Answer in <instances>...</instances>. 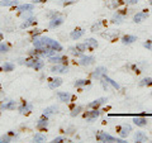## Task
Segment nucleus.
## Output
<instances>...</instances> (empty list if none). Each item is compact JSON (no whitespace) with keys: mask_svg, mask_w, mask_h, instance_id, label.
<instances>
[{"mask_svg":"<svg viewBox=\"0 0 152 143\" xmlns=\"http://www.w3.org/2000/svg\"><path fill=\"white\" fill-rule=\"evenodd\" d=\"M100 24H102V23H100V22H99V23H98V24H95V26L93 27V29H91V31H93V32H96V31H95V29H98V28H99V27H100Z\"/></svg>","mask_w":152,"mask_h":143,"instance_id":"nucleus-42","label":"nucleus"},{"mask_svg":"<svg viewBox=\"0 0 152 143\" xmlns=\"http://www.w3.org/2000/svg\"><path fill=\"white\" fill-rule=\"evenodd\" d=\"M133 123L138 127H145V125H147V119L146 118H134L133 119Z\"/></svg>","mask_w":152,"mask_h":143,"instance_id":"nucleus-22","label":"nucleus"},{"mask_svg":"<svg viewBox=\"0 0 152 143\" xmlns=\"http://www.w3.org/2000/svg\"><path fill=\"white\" fill-rule=\"evenodd\" d=\"M104 75H107V69L103 67V66H99V67H96V70L93 72V77L102 79V77H104Z\"/></svg>","mask_w":152,"mask_h":143,"instance_id":"nucleus-5","label":"nucleus"},{"mask_svg":"<svg viewBox=\"0 0 152 143\" xmlns=\"http://www.w3.org/2000/svg\"><path fill=\"white\" fill-rule=\"evenodd\" d=\"M72 50H76V51H79V52H81V53H83V52L85 51V50H86V45H76V47H72Z\"/></svg>","mask_w":152,"mask_h":143,"instance_id":"nucleus-35","label":"nucleus"},{"mask_svg":"<svg viewBox=\"0 0 152 143\" xmlns=\"http://www.w3.org/2000/svg\"><path fill=\"white\" fill-rule=\"evenodd\" d=\"M90 84V81L89 80H77V81H75V86H85V85H89Z\"/></svg>","mask_w":152,"mask_h":143,"instance_id":"nucleus-31","label":"nucleus"},{"mask_svg":"<svg viewBox=\"0 0 152 143\" xmlns=\"http://www.w3.org/2000/svg\"><path fill=\"white\" fill-rule=\"evenodd\" d=\"M64 23V18H61V17H55V18H52L51 20H50V28H56V27H58L61 26Z\"/></svg>","mask_w":152,"mask_h":143,"instance_id":"nucleus-10","label":"nucleus"},{"mask_svg":"<svg viewBox=\"0 0 152 143\" xmlns=\"http://www.w3.org/2000/svg\"><path fill=\"white\" fill-rule=\"evenodd\" d=\"M64 141H66L65 137H57V138H55V139L52 141V142H53V143H58V142H64Z\"/></svg>","mask_w":152,"mask_h":143,"instance_id":"nucleus-40","label":"nucleus"},{"mask_svg":"<svg viewBox=\"0 0 152 143\" xmlns=\"http://www.w3.org/2000/svg\"><path fill=\"white\" fill-rule=\"evenodd\" d=\"M134 141L136 142H146L147 141V136L145 132H136L134 133Z\"/></svg>","mask_w":152,"mask_h":143,"instance_id":"nucleus-14","label":"nucleus"},{"mask_svg":"<svg viewBox=\"0 0 152 143\" xmlns=\"http://www.w3.org/2000/svg\"><path fill=\"white\" fill-rule=\"evenodd\" d=\"M72 3H75V0H69V1H64L65 5H69V4H72Z\"/></svg>","mask_w":152,"mask_h":143,"instance_id":"nucleus-43","label":"nucleus"},{"mask_svg":"<svg viewBox=\"0 0 152 143\" xmlns=\"http://www.w3.org/2000/svg\"><path fill=\"white\" fill-rule=\"evenodd\" d=\"M85 45L90 46V47H98V42H96V39H94V38H88Z\"/></svg>","mask_w":152,"mask_h":143,"instance_id":"nucleus-29","label":"nucleus"},{"mask_svg":"<svg viewBox=\"0 0 152 143\" xmlns=\"http://www.w3.org/2000/svg\"><path fill=\"white\" fill-rule=\"evenodd\" d=\"M13 141V136L12 134H9V133H8V134H4V136H1V137H0V143H9V142H12Z\"/></svg>","mask_w":152,"mask_h":143,"instance_id":"nucleus-26","label":"nucleus"},{"mask_svg":"<svg viewBox=\"0 0 152 143\" xmlns=\"http://www.w3.org/2000/svg\"><path fill=\"white\" fill-rule=\"evenodd\" d=\"M108 101V100L105 99V98H100V99H96V100H94V101L93 103H90L89 104V108H93V109H98L99 107H100V105H103V104L104 103H107Z\"/></svg>","mask_w":152,"mask_h":143,"instance_id":"nucleus-8","label":"nucleus"},{"mask_svg":"<svg viewBox=\"0 0 152 143\" xmlns=\"http://www.w3.org/2000/svg\"><path fill=\"white\" fill-rule=\"evenodd\" d=\"M62 85V80L61 79H53V80H51V82H50V89H56V88H58Z\"/></svg>","mask_w":152,"mask_h":143,"instance_id":"nucleus-21","label":"nucleus"},{"mask_svg":"<svg viewBox=\"0 0 152 143\" xmlns=\"http://www.w3.org/2000/svg\"><path fill=\"white\" fill-rule=\"evenodd\" d=\"M123 19H124V17L121 15L119 13H117V14H114V17H113V23H117V24H121V23L123 22Z\"/></svg>","mask_w":152,"mask_h":143,"instance_id":"nucleus-28","label":"nucleus"},{"mask_svg":"<svg viewBox=\"0 0 152 143\" xmlns=\"http://www.w3.org/2000/svg\"><path fill=\"white\" fill-rule=\"evenodd\" d=\"M99 115H100V112H99L98 109H95V110L85 113V119H86L88 122H93V120H95V119H96Z\"/></svg>","mask_w":152,"mask_h":143,"instance_id":"nucleus-4","label":"nucleus"},{"mask_svg":"<svg viewBox=\"0 0 152 143\" xmlns=\"http://www.w3.org/2000/svg\"><path fill=\"white\" fill-rule=\"evenodd\" d=\"M150 3H151V5H152V0H150Z\"/></svg>","mask_w":152,"mask_h":143,"instance_id":"nucleus-45","label":"nucleus"},{"mask_svg":"<svg viewBox=\"0 0 152 143\" xmlns=\"http://www.w3.org/2000/svg\"><path fill=\"white\" fill-rule=\"evenodd\" d=\"M96 139H99L100 142H119V143H124L123 139H118V138L108 134V133H105V132H99L96 134Z\"/></svg>","mask_w":152,"mask_h":143,"instance_id":"nucleus-2","label":"nucleus"},{"mask_svg":"<svg viewBox=\"0 0 152 143\" xmlns=\"http://www.w3.org/2000/svg\"><path fill=\"white\" fill-rule=\"evenodd\" d=\"M127 4H137L138 3V0H126Z\"/></svg>","mask_w":152,"mask_h":143,"instance_id":"nucleus-41","label":"nucleus"},{"mask_svg":"<svg viewBox=\"0 0 152 143\" xmlns=\"http://www.w3.org/2000/svg\"><path fill=\"white\" fill-rule=\"evenodd\" d=\"M37 60H38V58H31V60H28L27 62H26V66H27V67H33V66H34V63L37 62Z\"/></svg>","mask_w":152,"mask_h":143,"instance_id":"nucleus-36","label":"nucleus"},{"mask_svg":"<svg viewBox=\"0 0 152 143\" xmlns=\"http://www.w3.org/2000/svg\"><path fill=\"white\" fill-rule=\"evenodd\" d=\"M103 79L105 80L108 84H110V85H112V86H113L114 89H117V90H119V89H121V86H119V85H118V84H117V82H115V81H114V80H112L110 77H108L107 75H104V77H103Z\"/></svg>","mask_w":152,"mask_h":143,"instance_id":"nucleus-24","label":"nucleus"},{"mask_svg":"<svg viewBox=\"0 0 152 143\" xmlns=\"http://www.w3.org/2000/svg\"><path fill=\"white\" fill-rule=\"evenodd\" d=\"M9 51V47L4 43H0V53H7Z\"/></svg>","mask_w":152,"mask_h":143,"instance_id":"nucleus-37","label":"nucleus"},{"mask_svg":"<svg viewBox=\"0 0 152 143\" xmlns=\"http://www.w3.org/2000/svg\"><path fill=\"white\" fill-rule=\"evenodd\" d=\"M17 10L19 12H27V10H33V4H22V5L17 7Z\"/></svg>","mask_w":152,"mask_h":143,"instance_id":"nucleus-19","label":"nucleus"},{"mask_svg":"<svg viewBox=\"0 0 152 143\" xmlns=\"http://www.w3.org/2000/svg\"><path fill=\"white\" fill-rule=\"evenodd\" d=\"M18 0H1L0 5L1 7H12V5H17Z\"/></svg>","mask_w":152,"mask_h":143,"instance_id":"nucleus-23","label":"nucleus"},{"mask_svg":"<svg viewBox=\"0 0 152 143\" xmlns=\"http://www.w3.org/2000/svg\"><path fill=\"white\" fill-rule=\"evenodd\" d=\"M57 110H58V105H52V107L46 108L45 110H43V117H48V115H52V114L57 113Z\"/></svg>","mask_w":152,"mask_h":143,"instance_id":"nucleus-13","label":"nucleus"},{"mask_svg":"<svg viewBox=\"0 0 152 143\" xmlns=\"http://www.w3.org/2000/svg\"><path fill=\"white\" fill-rule=\"evenodd\" d=\"M33 45H34L37 48H41V47H47V48L55 50L56 52L62 51V46H61L58 42L52 39L50 37H41V38H34L33 41Z\"/></svg>","mask_w":152,"mask_h":143,"instance_id":"nucleus-1","label":"nucleus"},{"mask_svg":"<svg viewBox=\"0 0 152 143\" xmlns=\"http://www.w3.org/2000/svg\"><path fill=\"white\" fill-rule=\"evenodd\" d=\"M43 66H45V62L38 58V60H37V62L34 63V66H33V69H34L36 71H38V70H41L42 67H43Z\"/></svg>","mask_w":152,"mask_h":143,"instance_id":"nucleus-33","label":"nucleus"},{"mask_svg":"<svg viewBox=\"0 0 152 143\" xmlns=\"http://www.w3.org/2000/svg\"><path fill=\"white\" fill-rule=\"evenodd\" d=\"M134 41H137V37H134V36H124L122 38V42L124 45H131Z\"/></svg>","mask_w":152,"mask_h":143,"instance_id":"nucleus-20","label":"nucleus"},{"mask_svg":"<svg viewBox=\"0 0 152 143\" xmlns=\"http://www.w3.org/2000/svg\"><path fill=\"white\" fill-rule=\"evenodd\" d=\"M140 85L141 86H150L152 85V77H145L140 81Z\"/></svg>","mask_w":152,"mask_h":143,"instance_id":"nucleus-27","label":"nucleus"},{"mask_svg":"<svg viewBox=\"0 0 152 143\" xmlns=\"http://www.w3.org/2000/svg\"><path fill=\"white\" fill-rule=\"evenodd\" d=\"M3 39V34H1V33H0V41H1Z\"/></svg>","mask_w":152,"mask_h":143,"instance_id":"nucleus-44","label":"nucleus"},{"mask_svg":"<svg viewBox=\"0 0 152 143\" xmlns=\"http://www.w3.org/2000/svg\"><path fill=\"white\" fill-rule=\"evenodd\" d=\"M32 10H27V13L26 12H22V18H24V19H28V18H31V13Z\"/></svg>","mask_w":152,"mask_h":143,"instance_id":"nucleus-38","label":"nucleus"},{"mask_svg":"<svg viewBox=\"0 0 152 143\" xmlns=\"http://www.w3.org/2000/svg\"><path fill=\"white\" fill-rule=\"evenodd\" d=\"M147 15H148V13H146V12L137 13L136 15L133 17V22H134V23H141L142 20H145V19L147 18Z\"/></svg>","mask_w":152,"mask_h":143,"instance_id":"nucleus-12","label":"nucleus"},{"mask_svg":"<svg viewBox=\"0 0 152 143\" xmlns=\"http://www.w3.org/2000/svg\"><path fill=\"white\" fill-rule=\"evenodd\" d=\"M15 101L14 100H9L7 103H3L1 107H0V110H14L15 109Z\"/></svg>","mask_w":152,"mask_h":143,"instance_id":"nucleus-6","label":"nucleus"},{"mask_svg":"<svg viewBox=\"0 0 152 143\" xmlns=\"http://www.w3.org/2000/svg\"><path fill=\"white\" fill-rule=\"evenodd\" d=\"M51 72H53V74H66V72H69V69H67V66L64 65V63H56V66H53V67L51 69Z\"/></svg>","mask_w":152,"mask_h":143,"instance_id":"nucleus-3","label":"nucleus"},{"mask_svg":"<svg viewBox=\"0 0 152 143\" xmlns=\"http://www.w3.org/2000/svg\"><path fill=\"white\" fill-rule=\"evenodd\" d=\"M81 110H83V107L79 105V107H76V108L72 109V112L70 113V115H71V117H76L77 114H80V112H81Z\"/></svg>","mask_w":152,"mask_h":143,"instance_id":"nucleus-32","label":"nucleus"},{"mask_svg":"<svg viewBox=\"0 0 152 143\" xmlns=\"http://www.w3.org/2000/svg\"><path fill=\"white\" fill-rule=\"evenodd\" d=\"M3 70H4V71H7V72H9V71H13V70H14V65L10 63V62L4 63V65H3Z\"/></svg>","mask_w":152,"mask_h":143,"instance_id":"nucleus-34","label":"nucleus"},{"mask_svg":"<svg viewBox=\"0 0 152 143\" xmlns=\"http://www.w3.org/2000/svg\"><path fill=\"white\" fill-rule=\"evenodd\" d=\"M32 109H33L32 104H29V103H23L22 105L19 107V113H20V114H28L29 112H32Z\"/></svg>","mask_w":152,"mask_h":143,"instance_id":"nucleus-11","label":"nucleus"},{"mask_svg":"<svg viewBox=\"0 0 152 143\" xmlns=\"http://www.w3.org/2000/svg\"><path fill=\"white\" fill-rule=\"evenodd\" d=\"M151 94H152V93H151Z\"/></svg>","mask_w":152,"mask_h":143,"instance_id":"nucleus-46","label":"nucleus"},{"mask_svg":"<svg viewBox=\"0 0 152 143\" xmlns=\"http://www.w3.org/2000/svg\"><path fill=\"white\" fill-rule=\"evenodd\" d=\"M57 98H58L60 101H62V103H69L71 100V94L65 93V91H58L57 93Z\"/></svg>","mask_w":152,"mask_h":143,"instance_id":"nucleus-9","label":"nucleus"},{"mask_svg":"<svg viewBox=\"0 0 152 143\" xmlns=\"http://www.w3.org/2000/svg\"><path fill=\"white\" fill-rule=\"evenodd\" d=\"M47 124H48V120H47V117H45V118H42V119H39V120H38V123H37V128L42 129V128H46Z\"/></svg>","mask_w":152,"mask_h":143,"instance_id":"nucleus-25","label":"nucleus"},{"mask_svg":"<svg viewBox=\"0 0 152 143\" xmlns=\"http://www.w3.org/2000/svg\"><path fill=\"white\" fill-rule=\"evenodd\" d=\"M143 46L146 47L147 50L152 51V41H147V42H145V43H143Z\"/></svg>","mask_w":152,"mask_h":143,"instance_id":"nucleus-39","label":"nucleus"},{"mask_svg":"<svg viewBox=\"0 0 152 143\" xmlns=\"http://www.w3.org/2000/svg\"><path fill=\"white\" fill-rule=\"evenodd\" d=\"M84 33H85L84 29H75V31L71 32V38H72L74 41H76V39H79L80 37H83Z\"/></svg>","mask_w":152,"mask_h":143,"instance_id":"nucleus-17","label":"nucleus"},{"mask_svg":"<svg viewBox=\"0 0 152 143\" xmlns=\"http://www.w3.org/2000/svg\"><path fill=\"white\" fill-rule=\"evenodd\" d=\"M67 58L65 56H57V57H51L50 58V62L51 63H65Z\"/></svg>","mask_w":152,"mask_h":143,"instance_id":"nucleus-15","label":"nucleus"},{"mask_svg":"<svg viewBox=\"0 0 152 143\" xmlns=\"http://www.w3.org/2000/svg\"><path fill=\"white\" fill-rule=\"evenodd\" d=\"M37 23V19L34 18V17H31V18H28V19H26V22L24 23H22V28L24 29V28H28V27H31V26H33V24H36Z\"/></svg>","mask_w":152,"mask_h":143,"instance_id":"nucleus-16","label":"nucleus"},{"mask_svg":"<svg viewBox=\"0 0 152 143\" xmlns=\"http://www.w3.org/2000/svg\"><path fill=\"white\" fill-rule=\"evenodd\" d=\"M46 139V137L43 134H41V133H36L34 137H33V141L34 142H43Z\"/></svg>","mask_w":152,"mask_h":143,"instance_id":"nucleus-30","label":"nucleus"},{"mask_svg":"<svg viewBox=\"0 0 152 143\" xmlns=\"http://www.w3.org/2000/svg\"><path fill=\"white\" fill-rule=\"evenodd\" d=\"M131 131H132V128H131V125H123L121 129H119V134L124 138V137H127L128 134L131 133Z\"/></svg>","mask_w":152,"mask_h":143,"instance_id":"nucleus-18","label":"nucleus"},{"mask_svg":"<svg viewBox=\"0 0 152 143\" xmlns=\"http://www.w3.org/2000/svg\"><path fill=\"white\" fill-rule=\"evenodd\" d=\"M94 61H95L94 56H81V58H80V65L89 66V65H93Z\"/></svg>","mask_w":152,"mask_h":143,"instance_id":"nucleus-7","label":"nucleus"}]
</instances>
